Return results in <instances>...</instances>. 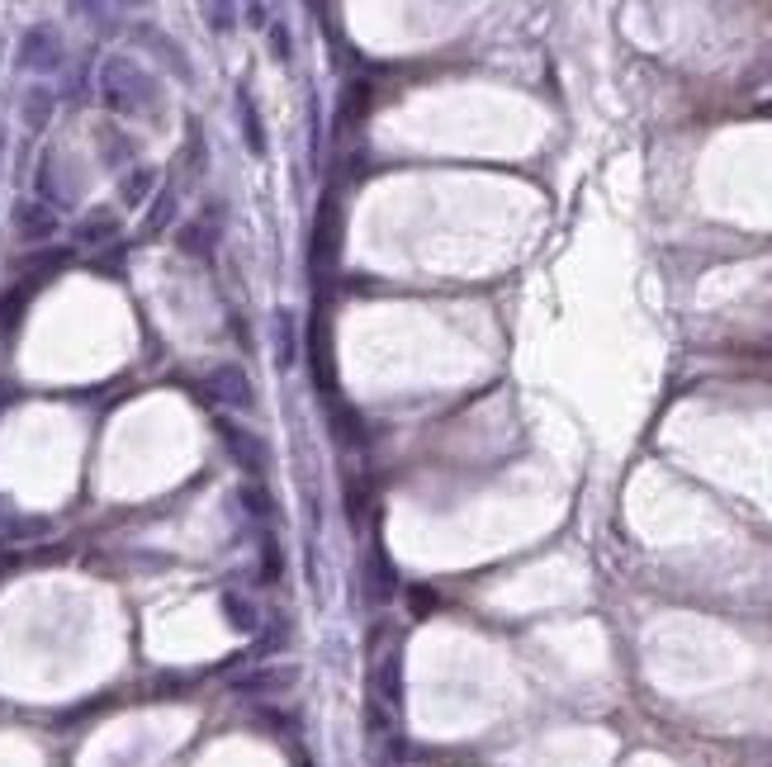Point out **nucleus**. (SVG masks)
Here are the masks:
<instances>
[{"label": "nucleus", "mask_w": 772, "mask_h": 767, "mask_svg": "<svg viewBox=\"0 0 772 767\" xmlns=\"http://www.w3.org/2000/svg\"><path fill=\"white\" fill-rule=\"evenodd\" d=\"M100 100L105 109L114 114H157L162 109V86H157V76L147 72L143 62H133V57L114 53L100 62Z\"/></svg>", "instance_id": "obj_1"}, {"label": "nucleus", "mask_w": 772, "mask_h": 767, "mask_svg": "<svg viewBox=\"0 0 772 767\" xmlns=\"http://www.w3.org/2000/svg\"><path fill=\"white\" fill-rule=\"evenodd\" d=\"M199 398H204V408L247 412V408H256V384L242 365H214L209 375L199 379Z\"/></svg>", "instance_id": "obj_2"}, {"label": "nucleus", "mask_w": 772, "mask_h": 767, "mask_svg": "<svg viewBox=\"0 0 772 767\" xmlns=\"http://www.w3.org/2000/svg\"><path fill=\"white\" fill-rule=\"evenodd\" d=\"M403 711V659L389 654L370 668V730H384Z\"/></svg>", "instance_id": "obj_3"}, {"label": "nucleus", "mask_w": 772, "mask_h": 767, "mask_svg": "<svg viewBox=\"0 0 772 767\" xmlns=\"http://www.w3.org/2000/svg\"><path fill=\"white\" fill-rule=\"evenodd\" d=\"M214 427H218V436H223V450L237 460V469H242L252 483H266L270 479V446H266V441H261L256 431L228 422V417H218Z\"/></svg>", "instance_id": "obj_4"}, {"label": "nucleus", "mask_w": 772, "mask_h": 767, "mask_svg": "<svg viewBox=\"0 0 772 767\" xmlns=\"http://www.w3.org/2000/svg\"><path fill=\"white\" fill-rule=\"evenodd\" d=\"M308 370H313L318 393L337 389V365H332V322H327L323 304L313 308V318H308Z\"/></svg>", "instance_id": "obj_5"}, {"label": "nucleus", "mask_w": 772, "mask_h": 767, "mask_svg": "<svg viewBox=\"0 0 772 767\" xmlns=\"http://www.w3.org/2000/svg\"><path fill=\"white\" fill-rule=\"evenodd\" d=\"M299 687V663H266V668H252L247 678H233L237 696H252V701H266V696H285Z\"/></svg>", "instance_id": "obj_6"}, {"label": "nucleus", "mask_w": 772, "mask_h": 767, "mask_svg": "<svg viewBox=\"0 0 772 767\" xmlns=\"http://www.w3.org/2000/svg\"><path fill=\"white\" fill-rule=\"evenodd\" d=\"M342 261V204L327 195L318 204V223H313V270L337 266Z\"/></svg>", "instance_id": "obj_7"}, {"label": "nucleus", "mask_w": 772, "mask_h": 767, "mask_svg": "<svg viewBox=\"0 0 772 767\" xmlns=\"http://www.w3.org/2000/svg\"><path fill=\"white\" fill-rule=\"evenodd\" d=\"M57 62H62V38H57V29L34 24L29 34L19 38V67H29V72H53Z\"/></svg>", "instance_id": "obj_8"}, {"label": "nucleus", "mask_w": 772, "mask_h": 767, "mask_svg": "<svg viewBox=\"0 0 772 767\" xmlns=\"http://www.w3.org/2000/svg\"><path fill=\"white\" fill-rule=\"evenodd\" d=\"M360 588H365V602H370V607H384V602H394L398 578H394V564H389V554L379 550V545L365 554V564H360Z\"/></svg>", "instance_id": "obj_9"}, {"label": "nucleus", "mask_w": 772, "mask_h": 767, "mask_svg": "<svg viewBox=\"0 0 772 767\" xmlns=\"http://www.w3.org/2000/svg\"><path fill=\"white\" fill-rule=\"evenodd\" d=\"M15 232L24 242H48L57 232V214L43 199H24V204H15Z\"/></svg>", "instance_id": "obj_10"}, {"label": "nucleus", "mask_w": 772, "mask_h": 767, "mask_svg": "<svg viewBox=\"0 0 772 767\" xmlns=\"http://www.w3.org/2000/svg\"><path fill=\"white\" fill-rule=\"evenodd\" d=\"M119 228H124V218L114 214V209H90V214L76 223V242H81V247H105V242L119 237Z\"/></svg>", "instance_id": "obj_11"}, {"label": "nucleus", "mask_w": 772, "mask_h": 767, "mask_svg": "<svg viewBox=\"0 0 772 767\" xmlns=\"http://www.w3.org/2000/svg\"><path fill=\"white\" fill-rule=\"evenodd\" d=\"M365 114H370V86H365V81H351V86L342 90V105H337V133L360 128Z\"/></svg>", "instance_id": "obj_12"}, {"label": "nucleus", "mask_w": 772, "mask_h": 767, "mask_svg": "<svg viewBox=\"0 0 772 767\" xmlns=\"http://www.w3.org/2000/svg\"><path fill=\"white\" fill-rule=\"evenodd\" d=\"M176 247L185 251V256H209V251L218 247L214 218H195V223H185V228L176 232Z\"/></svg>", "instance_id": "obj_13"}, {"label": "nucleus", "mask_w": 772, "mask_h": 767, "mask_svg": "<svg viewBox=\"0 0 772 767\" xmlns=\"http://www.w3.org/2000/svg\"><path fill=\"white\" fill-rule=\"evenodd\" d=\"M223 616H228L233 630H242V635H252L256 630V607L242 597V592H223Z\"/></svg>", "instance_id": "obj_14"}, {"label": "nucleus", "mask_w": 772, "mask_h": 767, "mask_svg": "<svg viewBox=\"0 0 772 767\" xmlns=\"http://www.w3.org/2000/svg\"><path fill=\"white\" fill-rule=\"evenodd\" d=\"M237 498H242V507H247L252 517H261V521L275 517V498L266 493V483H252V479H247L242 488H237Z\"/></svg>", "instance_id": "obj_15"}, {"label": "nucleus", "mask_w": 772, "mask_h": 767, "mask_svg": "<svg viewBox=\"0 0 772 767\" xmlns=\"http://www.w3.org/2000/svg\"><path fill=\"white\" fill-rule=\"evenodd\" d=\"M152 185H157V171H152V166H133V171L124 176V185H119V190H124V204L147 199L152 195Z\"/></svg>", "instance_id": "obj_16"}, {"label": "nucleus", "mask_w": 772, "mask_h": 767, "mask_svg": "<svg viewBox=\"0 0 772 767\" xmlns=\"http://www.w3.org/2000/svg\"><path fill=\"white\" fill-rule=\"evenodd\" d=\"M242 133H247V147L256 157H266V128H261V114H256L252 95H242Z\"/></svg>", "instance_id": "obj_17"}, {"label": "nucleus", "mask_w": 772, "mask_h": 767, "mask_svg": "<svg viewBox=\"0 0 772 767\" xmlns=\"http://www.w3.org/2000/svg\"><path fill=\"white\" fill-rule=\"evenodd\" d=\"M24 119L34 128L48 124V119H53V95H48V90H29V95H24Z\"/></svg>", "instance_id": "obj_18"}, {"label": "nucleus", "mask_w": 772, "mask_h": 767, "mask_svg": "<svg viewBox=\"0 0 772 767\" xmlns=\"http://www.w3.org/2000/svg\"><path fill=\"white\" fill-rule=\"evenodd\" d=\"M176 218V190H162V195L152 199V214H147V232H162L166 223Z\"/></svg>", "instance_id": "obj_19"}, {"label": "nucleus", "mask_w": 772, "mask_h": 767, "mask_svg": "<svg viewBox=\"0 0 772 767\" xmlns=\"http://www.w3.org/2000/svg\"><path fill=\"white\" fill-rule=\"evenodd\" d=\"M204 19L214 24V29H233L228 19H233V5H204Z\"/></svg>", "instance_id": "obj_20"}, {"label": "nucleus", "mask_w": 772, "mask_h": 767, "mask_svg": "<svg viewBox=\"0 0 772 767\" xmlns=\"http://www.w3.org/2000/svg\"><path fill=\"white\" fill-rule=\"evenodd\" d=\"M270 48H275V57H289V53H294V43H289L285 24H270Z\"/></svg>", "instance_id": "obj_21"}, {"label": "nucleus", "mask_w": 772, "mask_h": 767, "mask_svg": "<svg viewBox=\"0 0 772 767\" xmlns=\"http://www.w3.org/2000/svg\"><path fill=\"white\" fill-rule=\"evenodd\" d=\"M10 569V550H0V573Z\"/></svg>", "instance_id": "obj_22"}]
</instances>
